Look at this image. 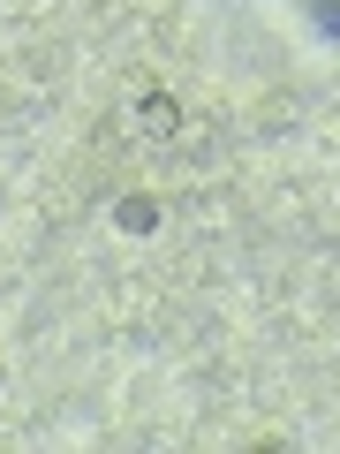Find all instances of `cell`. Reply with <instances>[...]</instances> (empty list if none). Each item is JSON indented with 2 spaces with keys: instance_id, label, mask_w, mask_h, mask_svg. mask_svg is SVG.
Returning <instances> with one entry per match:
<instances>
[{
  "instance_id": "1",
  "label": "cell",
  "mask_w": 340,
  "mask_h": 454,
  "mask_svg": "<svg viewBox=\"0 0 340 454\" xmlns=\"http://www.w3.org/2000/svg\"><path fill=\"white\" fill-rule=\"evenodd\" d=\"M113 220H121V235H151V227H159V205H151V197H121Z\"/></svg>"
},
{
  "instance_id": "2",
  "label": "cell",
  "mask_w": 340,
  "mask_h": 454,
  "mask_svg": "<svg viewBox=\"0 0 340 454\" xmlns=\"http://www.w3.org/2000/svg\"><path fill=\"white\" fill-rule=\"evenodd\" d=\"M174 121H182V106H174L166 91H151V98H144V129H174Z\"/></svg>"
},
{
  "instance_id": "3",
  "label": "cell",
  "mask_w": 340,
  "mask_h": 454,
  "mask_svg": "<svg viewBox=\"0 0 340 454\" xmlns=\"http://www.w3.org/2000/svg\"><path fill=\"white\" fill-rule=\"evenodd\" d=\"M310 16H318V23H325V31H333V38H340V0H310Z\"/></svg>"
}]
</instances>
